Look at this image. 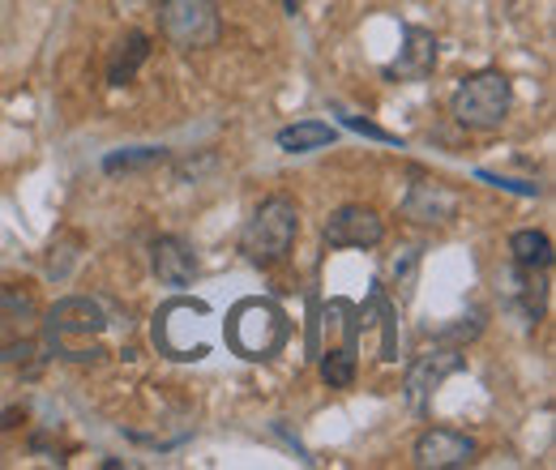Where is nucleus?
Returning a JSON list of instances; mask_svg holds the SVG:
<instances>
[{
    "label": "nucleus",
    "instance_id": "nucleus-1",
    "mask_svg": "<svg viewBox=\"0 0 556 470\" xmlns=\"http://www.w3.org/2000/svg\"><path fill=\"white\" fill-rule=\"evenodd\" d=\"M103 330H108V317H103V308L94 300H61L48 313V321L39 326V334L48 338V346L61 359H77V364L103 355V346H99Z\"/></svg>",
    "mask_w": 556,
    "mask_h": 470
},
{
    "label": "nucleus",
    "instance_id": "nucleus-2",
    "mask_svg": "<svg viewBox=\"0 0 556 470\" xmlns=\"http://www.w3.org/2000/svg\"><path fill=\"white\" fill-rule=\"evenodd\" d=\"M514 107V86L501 68H480L471 77H463V86L454 90V120L463 129H476V134H488V129H501L505 116Z\"/></svg>",
    "mask_w": 556,
    "mask_h": 470
},
{
    "label": "nucleus",
    "instance_id": "nucleus-3",
    "mask_svg": "<svg viewBox=\"0 0 556 470\" xmlns=\"http://www.w3.org/2000/svg\"><path fill=\"white\" fill-rule=\"evenodd\" d=\"M295 236H300V209H295V202L270 198V202L257 205V214L240 231V253L253 266H278L291 253Z\"/></svg>",
    "mask_w": 556,
    "mask_h": 470
},
{
    "label": "nucleus",
    "instance_id": "nucleus-4",
    "mask_svg": "<svg viewBox=\"0 0 556 470\" xmlns=\"http://www.w3.org/2000/svg\"><path fill=\"white\" fill-rule=\"evenodd\" d=\"M159 30L180 52H206L223 35V13L214 0H159Z\"/></svg>",
    "mask_w": 556,
    "mask_h": 470
},
{
    "label": "nucleus",
    "instance_id": "nucleus-5",
    "mask_svg": "<svg viewBox=\"0 0 556 470\" xmlns=\"http://www.w3.org/2000/svg\"><path fill=\"white\" fill-rule=\"evenodd\" d=\"M291 326L270 300H244L236 304V313L227 317V342L244 355V359H270L278 346L287 342Z\"/></svg>",
    "mask_w": 556,
    "mask_h": 470
},
{
    "label": "nucleus",
    "instance_id": "nucleus-6",
    "mask_svg": "<svg viewBox=\"0 0 556 470\" xmlns=\"http://www.w3.org/2000/svg\"><path fill=\"white\" fill-rule=\"evenodd\" d=\"M39 308L22 291H0V359L35 355L39 346Z\"/></svg>",
    "mask_w": 556,
    "mask_h": 470
},
{
    "label": "nucleus",
    "instance_id": "nucleus-7",
    "mask_svg": "<svg viewBox=\"0 0 556 470\" xmlns=\"http://www.w3.org/2000/svg\"><path fill=\"white\" fill-rule=\"evenodd\" d=\"M330 249H377L386 236V223L368 205H339L321 227Z\"/></svg>",
    "mask_w": 556,
    "mask_h": 470
},
{
    "label": "nucleus",
    "instance_id": "nucleus-8",
    "mask_svg": "<svg viewBox=\"0 0 556 470\" xmlns=\"http://www.w3.org/2000/svg\"><path fill=\"white\" fill-rule=\"evenodd\" d=\"M476 454H480V445H476L467 432H454V428H428V432H419V441H416V467L419 470L471 467Z\"/></svg>",
    "mask_w": 556,
    "mask_h": 470
},
{
    "label": "nucleus",
    "instance_id": "nucleus-9",
    "mask_svg": "<svg viewBox=\"0 0 556 470\" xmlns=\"http://www.w3.org/2000/svg\"><path fill=\"white\" fill-rule=\"evenodd\" d=\"M458 368H463V359H458L454 346H432V351H424L416 364L407 368V406H412L416 415H428L432 394H437L441 381H445L450 372H458Z\"/></svg>",
    "mask_w": 556,
    "mask_h": 470
},
{
    "label": "nucleus",
    "instance_id": "nucleus-10",
    "mask_svg": "<svg viewBox=\"0 0 556 470\" xmlns=\"http://www.w3.org/2000/svg\"><path fill=\"white\" fill-rule=\"evenodd\" d=\"M403 214L419 227H445L458 218V193L445 180H416L403 202Z\"/></svg>",
    "mask_w": 556,
    "mask_h": 470
},
{
    "label": "nucleus",
    "instance_id": "nucleus-11",
    "mask_svg": "<svg viewBox=\"0 0 556 470\" xmlns=\"http://www.w3.org/2000/svg\"><path fill=\"white\" fill-rule=\"evenodd\" d=\"M150 266L159 274V282L167 287H189L198 278V253L189 240L180 236H159L154 249H150Z\"/></svg>",
    "mask_w": 556,
    "mask_h": 470
},
{
    "label": "nucleus",
    "instance_id": "nucleus-12",
    "mask_svg": "<svg viewBox=\"0 0 556 470\" xmlns=\"http://www.w3.org/2000/svg\"><path fill=\"white\" fill-rule=\"evenodd\" d=\"M432 65H437V39H432L428 30H419V26H407V48H403V56L386 68V73H390V77L419 81V77L432 73Z\"/></svg>",
    "mask_w": 556,
    "mask_h": 470
},
{
    "label": "nucleus",
    "instance_id": "nucleus-13",
    "mask_svg": "<svg viewBox=\"0 0 556 470\" xmlns=\"http://www.w3.org/2000/svg\"><path fill=\"white\" fill-rule=\"evenodd\" d=\"M146 61H150V35H146V30H125V39L112 48L108 81H112V86H129Z\"/></svg>",
    "mask_w": 556,
    "mask_h": 470
},
{
    "label": "nucleus",
    "instance_id": "nucleus-14",
    "mask_svg": "<svg viewBox=\"0 0 556 470\" xmlns=\"http://www.w3.org/2000/svg\"><path fill=\"white\" fill-rule=\"evenodd\" d=\"M334 141V129L326 125V120H300V125H287L282 134H278V145L287 150V154H308V150H321V145H330Z\"/></svg>",
    "mask_w": 556,
    "mask_h": 470
},
{
    "label": "nucleus",
    "instance_id": "nucleus-15",
    "mask_svg": "<svg viewBox=\"0 0 556 470\" xmlns=\"http://www.w3.org/2000/svg\"><path fill=\"white\" fill-rule=\"evenodd\" d=\"M509 253H514V262H518V266H527V269L553 266V240H548L544 231H514Z\"/></svg>",
    "mask_w": 556,
    "mask_h": 470
},
{
    "label": "nucleus",
    "instance_id": "nucleus-16",
    "mask_svg": "<svg viewBox=\"0 0 556 470\" xmlns=\"http://www.w3.org/2000/svg\"><path fill=\"white\" fill-rule=\"evenodd\" d=\"M321 377H326L330 390H348L351 381H355V342H343V346L326 351V359H321Z\"/></svg>",
    "mask_w": 556,
    "mask_h": 470
},
{
    "label": "nucleus",
    "instance_id": "nucleus-17",
    "mask_svg": "<svg viewBox=\"0 0 556 470\" xmlns=\"http://www.w3.org/2000/svg\"><path fill=\"white\" fill-rule=\"evenodd\" d=\"M163 158H167L163 145H138V150H125V154H108L103 158V172L108 176H116V172H141V167H154Z\"/></svg>",
    "mask_w": 556,
    "mask_h": 470
},
{
    "label": "nucleus",
    "instance_id": "nucleus-18",
    "mask_svg": "<svg viewBox=\"0 0 556 470\" xmlns=\"http://www.w3.org/2000/svg\"><path fill=\"white\" fill-rule=\"evenodd\" d=\"M480 180L496 185V189H509V193H522V198H535V193H540V185H527V180H501V176H492V172H480Z\"/></svg>",
    "mask_w": 556,
    "mask_h": 470
},
{
    "label": "nucleus",
    "instance_id": "nucleus-19",
    "mask_svg": "<svg viewBox=\"0 0 556 470\" xmlns=\"http://www.w3.org/2000/svg\"><path fill=\"white\" fill-rule=\"evenodd\" d=\"M343 125L364 137H377V141H399L394 134H386V129H377V125H368V120H359V116H343Z\"/></svg>",
    "mask_w": 556,
    "mask_h": 470
}]
</instances>
